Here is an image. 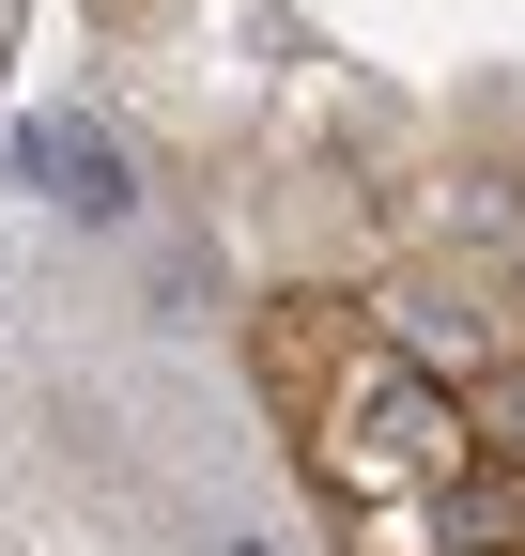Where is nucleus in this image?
<instances>
[{
  "label": "nucleus",
  "instance_id": "f257e3e1",
  "mask_svg": "<svg viewBox=\"0 0 525 556\" xmlns=\"http://www.w3.org/2000/svg\"><path fill=\"white\" fill-rule=\"evenodd\" d=\"M479 448H464V402H448L433 371H356V402L341 417H324V433H309V479H324V495H448V479H464Z\"/></svg>",
  "mask_w": 525,
  "mask_h": 556
},
{
  "label": "nucleus",
  "instance_id": "f03ea898",
  "mask_svg": "<svg viewBox=\"0 0 525 556\" xmlns=\"http://www.w3.org/2000/svg\"><path fill=\"white\" fill-rule=\"evenodd\" d=\"M433 510H448V541H464V556H525V479H510V464L479 479V495H433Z\"/></svg>",
  "mask_w": 525,
  "mask_h": 556
},
{
  "label": "nucleus",
  "instance_id": "7ed1b4c3",
  "mask_svg": "<svg viewBox=\"0 0 525 556\" xmlns=\"http://www.w3.org/2000/svg\"><path fill=\"white\" fill-rule=\"evenodd\" d=\"M464 448H479V464H510V479H525V356H510V371H479V387H464Z\"/></svg>",
  "mask_w": 525,
  "mask_h": 556
}]
</instances>
